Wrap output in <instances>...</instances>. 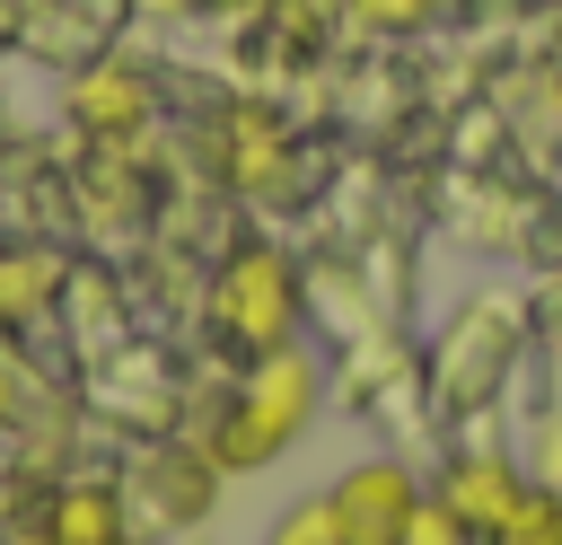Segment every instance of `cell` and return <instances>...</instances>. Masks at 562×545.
I'll return each mask as SVG.
<instances>
[{"instance_id": "obj_1", "label": "cell", "mask_w": 562, "mask_h": 545, "mask_svg": "<svg viewBox=\"0 0 562 545\" xmlns=\"http://www.w3.org/2000/svg\"><path fill=\"white\" fill-rule=\"evenodd\" d=\"M316 413H325V360L307 343H290L272 360H246L211 404H193V431L184 440H202L220 475H263L281 448L307 440Z\"/></svg>"}, {"instance_id": "obj_2", "label": "cell", "mask_w": 562, "mask_h": 545, "mask_svg": "<svg viewBox=\"0 0 562 545\" xmlns=\"http://www.w3.org/2000/svg\"><path fill=\"white\" fill-rule=\"evenodd\" d=\"M202 325H211V343L237 352V360L290 352L299 325H307V272H299V255H290L281 237H237V246H220V264H211V281H202Z\"/></svg>"}, {"instance_id": "obj_3", "label": "cell", "mask_w": 562, "mask_h": 545, "mask_svg": "<svg viewBox=\"0 0 562 545\" xmlns=\"http://www.w3.org/2000/svg\"><path fill=\"white\" fill-rule=\"evenodd\" d=\"M220 483H228V475L211 466L202 440L158 431L149 448H132V475H123V492H132V527H140V536H193V527H211Z\"/></svg>"}, {"instance_id": "obj_4", "label": "cell", "mask_w": 562, "mask_h": 545, "mask_svg": "<svg viewBox=\"0 0 562 545\" xmlns=\"http://www.w3.org/2000/svg\"><path fill=\"white\" fill-rule=\"evenodd\" d=\"M61 114L88 149H132L149 123H158V79L132 62V53H88L61 88Z\"/></svg>"}, {"instance_id": "obj_5", "label": "cell", "mask_w": 562, "mask_h": 545, "mask_svg": "<svg viewBox=\"0 0 562 545\" xmlns=\"http://www.w3.org/2000/svg\"><path fill=\"white\" fill-rule=\"evenodd\" d=\"M422 492L430 483H422V466L404 448H369L325 483V501L342 519V545H404V519L422 510Z\"/></svg>"}, {"instance_id": "obj_6", "label": "cell", "mask_w": 562, "mask_h": 545, "mask_svg": "<svg viewBox=\"0 0 562 545\" xmlns=\"http://www.w3.org/2000/svg\"><path fill=\"white\" fill-rule=\"evenodd\" d=\"M430 492L474 527V545H492V527L536 492L527 483V466H518V448H501V440H457V448H439V466H430Z\"/></svg>"}, {"instance_id": "obj_7", "label": "cell", "mask_w": 562, "mask_h": 545, "mask_svg": "<svg viewBox=\"0 0 562 545\" xmlns=\"http://www.w3.org/2000/svg\"><path fill=\"white\" fill-rule=\"evenodd\" d=\"M509 352H518V316L501 308V299H465L457 308V325L439 334V404H483V396H501V378H509Z\"/></svg>"}, {"instance_id": "obj_8", "label": "cell", "mask_w": 562, "mask_h": 545, "mask_svg": "<svg viewBox=\"0 0 562 545\" xmlns=\"http://www.w3.org/2000/svg\"><path fill=\"white\" fill-rule=\"evenodd\" d=\"M211 158H220V185H237V193H272L281 167H290V123H281L263 97H228L220 123H211Z\"/></svg>"}, {"instance_id": "obj_9", "label": "cell", "mask_w": 562, "mask_h": 545, "mask_svg": "<svg viewBox=\"0 0 562 545\" xmlns=\"http://www.w3.org/2000/svg\"><path fill=\"white\" fill-rule=\"evenodd\" d=\"M44 545H132L140 527H132V492H123V475H53V492H44Z\"/></svg>"}, {"instance_id": "obj_10", "label": "cell", "mask_w": 562, "mask_h": 545, "mask_svg": "<svg viewBox=\"0 0 562 545\" xmlns=\"http://www.w3.org/2000/svg\"><path fill=\"white\" fill-rule=\"evenodd\" d=\"M70 299V264L35 237H0V343H18L26 325H44Z\"/></svg>"}, {"instance_id": "obj_11", "label": "cell", "mask_w": 562, "mask_h": 545, "mask_svg": "<svg viewBox=\"0 0 562 545\" xmlns=\"http://www.w3.org/2000/svg\"><path fill=\"white\" fill-rule=\"evenodd\" d=\"M518 466H527V483H536V492H562V404H536V413H527Z\"/></svg>"}, {"instance_id": "obj_12", "label": "cell", "mask_w": 562, "mask_h": 545, "mask_svg": "<svg viewBox=\"0 0 562 545\" xmlns=\"http://www.w3.org/2000/svg\"><path fill=\"white\" fill-rule=\"evenodd\" d=\"M263 545H342V519H334L325 492H307V501H290V510L263 527Z\"/></svg>"}, {"instance_id": "obj_13", "label": "cell", "mask_w": 562, "mask_h": 545, "mask_svg": "<svg viewBox=\"0 0 562 545\" xmlns=\"http://www.w3.org/2000/svg\"><path fill=\"white\" fill-rule=\"evenodd\" d=\"M492 545H562V492H527V501L492 527Z\"/></svg>"}, {"instance_id": "obj_14", "label": "cell", "mask_w": 562, "mask_h": 545, "mask_svg": "<svg viewBox=\"0 0 562 545\" xmlns=\"http://www.w3.org/2000/svg\"><path fill=\"white\" fill-rule=\"evenodd\" d=\"M342 18H351L360 35H413V26H430L422 0H342Z\"/></svg>"}, {"instance_id": "obj_15", "label": "cell", "mask_w": 562, "mask_h": 545, "mask_svg": "<svg viewBox=\"0 0 562 545\" xmlns=\"http://www.w3.org/2000/svg\"><path fill=\"white\" fill-rule=\"evenodd\" d=\"M404 545H474V527H465L439 492H422V510L404 519Z\"/></svg>"}, {"instance_id": "obj_16", "label": "cell", "mask_w": 562, "mask_h": 545, "mask_svg": "<svg viewBox=\"0 0 562 545\" xmlns=\"http://www.w3.org/2000/svg\"><path fill=\"white\" fill-rule=\"evenodd\" d=\"M35 413V378L18 360V343H0V422H26Z\"/></svg>"}, {"instance_id": "obj_17", "label": "cell", "mask_w": 562, "mask_h": 545, "mask_svg": "<svg viewBox=\"0 0 562 545\" xmlns=\"http://www.w3.org/2000/svg\"><path fill=\"white\" fill-rule=\"evenodd\" d=\"M422 9H430V18H465L474 0H422Z\"/></svg>"}, {"instance_id": "obj_18", "label": "cell", "mask_w": 562, "mask_h": 545, "mask_svg": "<svg viewBox=\"0 0 562 545\" xmlns=\"http://www.w3.org/2000/svg\"><path fill=\"white\" fill-rule=\"evenodd\" d=\"M0 545H44V527H0Z\"/></svg>"}, {"instance_id": "obj_19", "label": "cell", "mask_w": 562, "mask_h": 545, "mask_svg": "<svg viewBox=\"0 0 562 545\" xmlns=\"http://www.w3.org/2000/svg\"><path fill=\"white\" fill-rule=\"evenodd\" d=\"M553 360H562V308H553Z\"/></svg>"}]
</instances>
